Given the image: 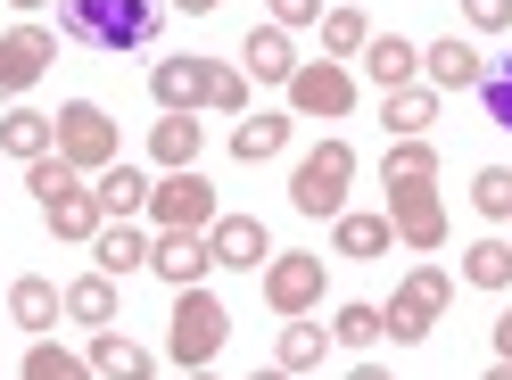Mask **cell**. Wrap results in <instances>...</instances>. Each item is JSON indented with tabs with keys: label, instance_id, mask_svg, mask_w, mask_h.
Masks as SVG:
<instances>
[{
	"label": "cell",
	"instance_id": "4",
	"mask_svg": "<svg viewBox=\"0 0 512 380\" xmlns=\"http://www.w3.org/2000/svg\"><path fill=\"white\" fill-rule=\"evenodd\" d=\"M446 306H455V273H446V265H413L380 314H389V339H397V347H422V339L438 331Z\"/></svg>",
	"mask_w": 512,
	"mask_h": 380
},
{
	"label": "cell",
	"instance_id": "21",
	"mask_svg": "<svg viewBox=\"0 0 512 380\" xmlns=\"http://www.w3.org/2000/svg\"><path fill=\"white\" fill-rule=\"evenodd\" d=\"M91 190H100V207H108V224H133V215H149V174L141 166H116L108 174H91Z\"/></svg>",
	"mask_w": 512,
	"mask_h": 380
},
{
	"label": "cell",
	"instance_id": "42",
	"mask_svg": "<svg viewBox=\"0 0 512 380\" xmlns=\"http://www.w3.org/2000/svg\"><path fill=\"white\" fill-rule=\"evenodd\" d=\"M479 380H512V364H496V372H479Z\"/></svg>",
	"mask_w": 512,
	"mask_h": 380
},
{
	"label": "cell",
	"instance_id": "41",
	"mask_svg": "<svg viewBox=\"0 0 512 380\" xmlns=\"http://www.w3.org/2000/svg\"><path fill=\"white\" fill-rule=\"evenodd\" d=\"M248 380H298V372H281V364H273V372H248Z\"/></svg>",
	"mask_w": 512,
	"mask_h": 380
},
{
	"label": "cell",
	"instance_id": "32",
	"mask_svg": "<svg viewBox=\"0 0 512 380\" xmlns=\"http://www.w3.org/2000/svg\"><path fill=\"white\" fill-rule=\"evenodd\" d=\"M364 42H372V17L364 9H323V50L331 58H364Z\"/></svg>",
	"mask_w": 512,
	"mask_h": 380
},
{
	"label": "cell",
	"instance_id": "8",
	"mask_svg": "<svg viewBox=\"0 0 512 380\" xmlns=\"http://www.w3.org/2000/svg\"><path fill=\"white\" fill-rule=\"evenodd\" d=\"M215 215H223V207H215V182H207L199 166L149 182V224H157V232H207Z\"/></svg>",
	"mask_w": 512,
	"mask_h": 380
},
{
	"label": "cell",
	"instance_id": "3",
	"mask_svg": "<svg viewBox=\"0 0 512 380\" xmlns=\"http://www.w3.org/2000/svg\"><path fill=\"white\" fill-rule=\"evenodd\" d=\"M223 339H232V306H223L207 281L199 290H174V323H166V356L182 372H207L223 356Z\"/></svg>",
	"mask_w": 512,
	"mask_h": 380
},
{
	"label": "cell",
	"instance_id": "15",
	"mask_svg": "<svg viewBox=\"0 0 512 380\" xmlns=\"http://www.w3.org/2000/svg\"><path fill=\"white\" fill-rule=\"evenodd\" d=\"M240 67H248L256 83H290V75L306 67V58H298V42H290V34H281V25L265 17V25H248V42H240Z\"/></svg>",
	"mask_w": 512,
	"mask_h": 380
},
{
	"label": "cell",
	"instance_id": "9",
	"mask_svg": "<svg viewBox=\"0 0 512 380\" xmlns=\"http://www.w3.org/2000/svg\"><path fill=\"white\" fill-rule=\"evenodd\" d=\"M281 91H290V116H323V124H339L347 108H356V75H347L339 58H306Z\"/></svg>",
	"mask_w": 512,
	"mask_h": 380
},
{
	"label": "cell",
	"instance_id": "11",
	"mask_svg": "<svg viewBox=\"0 0 512 380\" xmlns=\"http://www.w3.org/2000/svg\"><path fill=\"white\" fill-rule=\"evenodd\" d=\"M265 306L273 314H314V306H323V257H306V248H273Z\"/></svg>",
	"mask_w": 512,
	"mask_h": 380
},
{
	"label": "cell",
	"instance_id": "31",
	"mask_svg": "<svg viewBox=\"0 0 512 380\" xmlns=\"http://www.w3.org/2000/svg\"><path fill=\"white\" fill-rule=\"evenodd\" d=\"M380 182H438V149H430V141H389Z\"/></svg>",
	"mask_w": 512,
	"mask_h": 380
},
{
	"label": "cell",
	"instance_id": "43",
	"mask_svg": "<svg viewBox=\"0 0 512 380\" xmlns=\"http://www.w3.org/2000/svg\"><path fill=\"white\" fill-rule=\"evenodd\" d=\"M9 9H42V0H9Z\"/></svg>",
	"mask_w": 512,
	"mask_h": 380
},
{
	"label": "cell",
	"instance_id": "37",
	"mask_svg": "<svg viewBox=\"0 0 512 380\" xmlns=\"http://www.w3.org/2000/svg\"><path fill=\"white\" fill-rule=\"evenodd\" d=\"M463 17H471V34H504V25H512V0H463Z\"/></svg>",
	"mask_w": 512,
	"mask_h": 380
},
{
	"label": "cell",
	"instance_id": "26",
	"mask_svg": "<svg viewBox=\"0 0 512 380\" xmlns=\"http://www.w3.org/2000/svg\"><path fill=\"white\" fill-rule=\"evenodd\" d=\"M91 257H100V273H108V281H124V273H141V265H149V240H141L133 224H100Z\"/></svg>",
	"mask_w": 512,
	"mask_h": 380
},
{
	"label": "cell",
	"instance_id": "34",
	"mask_svg": "<svg viewBox=\"0 0 512 380\" xmlns=\"http://www.w3.org/2000/svg\"><path fill=\"white\" fill-rule=\"evenodd\" d=\"M471 207L488 215V224H512V166H479L471 174Z\"/></svg>",
	"mask_w": 512,
	"mask_h": 380
},
{
	"label": "cell",
	"instance_id": "5",
	"mask_svg": "<svg viewBox=\"0 0 512 380\" xmlns=\"http://www.w3.org/2000/svg\"><path fill=\"white\" fill-rule=\"evenodd\" d=\"M347 182H356V149L331 133L323 149H306V157H298V174H290V207H298V215H347Z\"/></svg>",
	"mask_w": 512,
	"mask_h": 380
},
{
	"label": "cell",
	"instance_id": "29",
	"mask_svg": "<svg viewBox=\"0 0 512 380\" xmlns=\"http://www.w3.org/2000/svg\"><path fill=\"white\" fill-rule=\"evenodd\" d=\"M463 281L471 290H512V240H471L463 248Z\"/></svg>",
	"mask_w": 512,
	"mask_h": 380
},
{
	"label": "cell",
	"instance_id": "44",
	"mask_svg": "<svg viewBox=\"0 0 512 380\" xmlns=\"http://www.w3.org/2000/svg\"><path fill=\"white\" fill-rule=\"evenodd\" d=\"M190 380H215V372H190Z\"/></svg>",
	"mask_w": 512,
	"mask_h": 380
},
{
	"label": "cell",
	"instance_id": "28",
	"mask_svg": "<svg viewBox=\"0 0 512 380\" xmlns=\"http://www.w3.org/2000/svg\"><path fill=\"white\" fill-rule=\"evenodd\" d=\"M67 314H75V323H91V331H108V323H116V281H108V273L67 281Z\"/></svg>",
	"mask_w": 512,
	"mask_h": 380
},
{
	"label": "cell",
	"instance_id": "16",
	"mask_svg": "<svg viewBox=\"0 0 512 380\" xmlns=\"http://www.w3.org/2000/svg\"><path fill=\"white\" fill-rule=\"evenodd\" d=\"M91 372H100V380H157V356L108 323V331H91Z\"/></svg>",
	"mask_w": 512,
	"mask_h": 380
},
{
	"label": "cell",
	"instance_id": "12",
	"mask_svg": "<svg viewBox=\"0 0 512 380\" xmlns=\"http://www.w3.org/2000/svg\"><path fill=\"white\" fill-rule=\"evenodd\" d=\"M149 273L166 281V290H199V281L215 273L207 232H157V240H149Z\"/></svg>",
	"mask_w": 512,
	"mask_h": 380
},
{
	"label": "cell",
	"instance_id": "7",
	"mask_svg": "<svg viewBox=\"0 0 512 380\" xmlns=\"http://www.w3.org/2000/svg\"><path fill=\"white\" fill-rule=\"evenodd\" d=\"M380 190H389L397 248H413V257H438V248H446V199H438V182H380Z\"/></svg>",
	"mask_w": 512,
	"mask_h": 380
},
{
	"label": "cell",
	"instance_id": "35",
	"mask_svg": "<svg viewBox=\"0 0 512 380\" xmlns=\"http://www.w3.org/2000/svg\"><path fill=\"white\" fill-rule=\"evenodd\" d=\"M479 108H488L496 133H512V58H488V75H479Z\"/></svg>",
	"mask_w": 512,
	"mask_h": 380
},
{
	"label": "cell",
	"instance_id": "30",
	"mask_svg": "<svg viewBox=\"0 0 512 380\" xmlns=\"http://www.w3.org/2000/svg\"><path fill=\"white\" fill-rule=\"evenodd\" d=\"M25 380H100V372H91V356H75V347L34 339V347H25Z\"/></svg>",
	"mask_w": 512,
	"mask_h": 380
},
{
	"label": "cell",
	"instance_id": "25",
	"mask_svg": "<svg viewBox=\"0 0 512 380\" xmlns=\"http://www.w3.org/2000/svg\"><path fill=\"white\" fill-rule=\"evenodd\" d=\"M290 124H298V116H240L232 157H240V166H265V157H281V149H290Z\"/></svg>",
	"mask_w": 512,
	"mask_h": 380
},
{
	"label": "cell",
	"instance_id": "1",
	"mask_svg": "<svg viewBox=\"0 0 512 380\" xmlns=\"http://www.w3.org/2000/svg\"><path fill=\"white\" fill-rule=\"evenodd\" d=\"M149 100L166 108V116H248V75L240 67H223V58H157L149 67Z\"/></svg>",
	"mask_w": 512,
	"mask_h": 380
},
{
	"label": "cell",
	"instance_id": "17",
	"mask_svg": "<svg viewBox=\"0 0 512 380\" xmlns=\"http://www.w3.org/2000/svg\"><path fill=\"white\" fill-rule=\"evenodd\" d=\"M380 124H389V141H422L430 124H438V91H430V83L380 91Z\"/></svg>",
	"mask_w": 512,
	"mask_h": 380
},
{
	"label": "cell",
	"instance_id": "18",
	"mask_svg": "<svg viewBox=\"0 0 512 380\" xmlns=\"http://www.w3.org/2000/svg\"><path fill=\"white\" fill-rule=\"evenodd\" d=\"M58 314H67V290H58V281H42V273H17L9 281V323H25V331H50Z\"/></svg>",
	"mask_w": 512,
	"mask_h": 380
},
{
	"label": "cell",
	"instance_id": "20",
	"mask_svg": "<svg viewBox=\"0 0 512 380\" xmlns=\"http://www.w3.org/2000/svg\"><path fill=\"white\" fill-rule=\"evenodd\" d=\"M42 215H50V232H58V240H83V248L100 240V224H108V207H100V190H91V182H75L67 199H50Z\"/></svg>",
	"mask_w": 512,
	"mask_h": 380
},
{
	"label": "cell",
	"instance_id": "33",
	"mask_svg": "<svg viewBox=\"0 0 512 380\" xmlns=\"http://www.w3.org/2000/svg\"><path fill=\"white\" fill-rule=\"evenodd\" d=\"M380 331H389V314H380V306H364V298L331 314V347H372Z\"/></svg>",
	"mask_w": 512,
	"mask_h": 380
},
{
	"label": "cell",
	"instance_id": "6",
	"mask_svg": "<svg viewBox=\"0 0 512 380\" xmlns=\"http://www.w3.org/2000/svg\"><path fill=\"white\" fill-rule=\"evenodd\" d=\"M58 157H67L75 174H108L124 157V141H116V124H108L100 100H67L58 108Z\"/></svg>",
	"mask_w": 512,
	"mask_h": 380
},
{
	"label": "cell",
	"instance_id": "22",
	"mask_svg": "<svg viewBox=\"0 0 512 380\" xmlns=\"http://www.w3.org/2000/svg\"><path fill=\"white\" fill-rule=\"evenodd\" d=\"M364 75H372L380 91H405L413 75H422V50H413L405 34H372V42H364Z\"/></svg>",
	"mask_w": 512,
	"mask_h": 380
},
{
	"label": "cell",
	"instance_id": "13",
	"mask_svg": "<svg viewBox=\"0 0 512 380\" xmlns=\"http://www.w3.org/2000/svg\"><path fill=\"white\" fill-rule=\"evenodd\" d=\"M207 248H215V265H232V273H265L273 265V232L256 224V215H215Z\"/></svg>",
	"mask_w": 512,
	"mask_h": 380
},
{
	"label": "cell",
	"instance_id": "14",
	"mask_svg": "<svg viewBox=\"0 0 512 380\" xmlns=\"http://www.w3.org/2000/svg\"><path fill=\"white\" fill-rule=\"evenodd\" d=\"M422 75H430V91H438V100H463V91H479L488 58H479L471 42H455V34H438V42L422 50Z\"/></svg>",
	"mask_w": 512,
	"mask_h": 380
},
{
	"label": "cell",
	"instance_id": "2",
	"mask_svg": "<svg viewBox=\"0 0 512 380\" xmlns=\"http://www.w3.org/2000/svg\"><path fill=\"white\" fill-rule=\"evenodd\" d=\"M157 0H58V42H75V50H149L157 42Z\"/></svg>",
	"mask_w": 512,
	"mask_h": 380
},
{
	"label": "cell",
	"instance_id": "40",
	"mask_svg": "<svg viewBox=\"0 0 512 380\" xmlns=\"http://www.w3.org/2000/svg\"><path fill=\"white\" fill-rule=\"evenodd\" d=\"M347 380H389V372H380V364H356V372H347Z\"/></svg>",
	"mask_w": 512,
	"mask_h": 380
},
{
	"label": "cell",
	"instance_id": "38",
	"mask_svg": "<svg viewBox=\"0 0 512 380\" xmlns=\"http://www.w3.org/2000/svg\"><path fill=\"white\" fill-rule=\"evenodd\" d=\"M496 364H512V306L496 314Z\"/></svg>",
	"mask_w": 512,
	"mask_h": 380
},
{
	"label": "cell",
	"instance_id": "27",
	"mask_svg": "<svg viewBox=\"0 0 512 380\" xmlns=\"http://www.w3.org/2000/svg\"><path fill=\"white\" fill-rule=\"evenodd\" d=\"M331 356V323H306V314H290L281 323V372H314Z\"/></svg>",
	"mask_w": 512,
	"mask_h": 380
},
{
	"label": "cell",
	"instance_id": "36",
	"mask_svg": "<svg viewBox=\"0 0 512 380\" xmlns=\"http://www.w3.org/2000/svg\"><path fill=\"white\" fill-rule=\"evenodd\" d=\"M281 34H298V25H323V0H265Z\"/></svg>",
	"mask_w": 512,
	"mask_h": 380
},
{
	"label": "cell",
	"instance_id": "19",
	"mask_svg": "<svg viewBox=\"0 0 512 380\" xmlns=\"http://www.w3.org/2000/svg\"><path fill=\"white\" fill-rule=\"evenodd\" d=\"M50 149H58V116H42V108H9L0 116V157L34 166V157H50Z\"/></svg>",
	"mask_w": 512,
	"mask_h": 380
},
{
	"label": "cell",
	"instance_id": "39",
	"mask_svg": "<svg viewBox=\"0 0 512 380\" xmlns=\"http://www.w3.org/2000/svg\"><path fill=\"white\" fill-rule=\"evenodd\" d=\"M174 9H182V17H215L223 0H174Z\"/></svg>",
	"mask_w": 512,
	"mask_h": 380
},
{
	"label": "cell",
	"instance_id": "23",
	"mask_svg": "<svg viewBox=\"0 0 512 380\" xmlns=\"http://www.w3.org/2000/svg\"><path fill=\"white\" fill-rule=\"evenodd\" d=\"M331 248H339V257H389L397 224H389V215H356V207H347V215H331Z\"/></svg>",
	"mask_w": 512,
	"mask_h": 380
},
{
	"label": "cell",
	"instance_id": "10",
	"mask_svg": "<svg viewBox=\"0 0 512 380\" xmlns=\"http://www.w3.org/2000/svg\"><path fill=\"white\" fill-rule=\"evenodd\" d=\"M50 58H58V25H9V34H0V91L25 100V91L50 75Z\"/></svg>",
	"mask_w": 512,
	"mask_h": 380
},
{
	"label": "cell",
	"instance_id": "24",
	"mask_svg": "<svg viewBox=\"0 0 512 380\" xmlns=\"http://www.w3.org/2000/svg\"><path fill=\"white\" fill-rule=\"evenodd\" d=\"M199 124H190V116H157L149 124V157H157V166H166V174H182V166H199Z\"/></svg>",
	"mask_w": 512,
	"mask_h": 380
}]
</instances>
